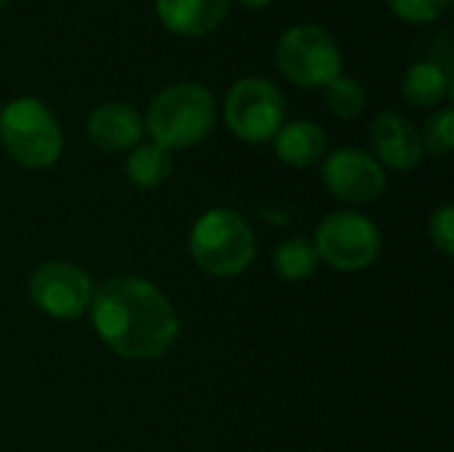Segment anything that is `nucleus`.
<instances>
[{
    "instance_id": "0eeeda50",
    "label": "nucleus",
    "mask_w": 454,
    "mask_h": 452,
    "mask_svg": "<svg viewBox=\"0 0 454 452\" xmlns=\"http://www.w3.org/2000/svg\"><path fill=\"white\" fill-rule=\"evenodd\" d=\"M314 248L319 261H327L338 272H362L380 256L383 237L375 221L356 210H335L325 216L314 232Z\"/></svg>"
},
{
    "instance_id": "dca6fc26",
    "label": "nucleus",
    "mask_w": 454,
    "mask_h": 452,
    "mask_svg": "<svg viewBox=\"0 0 454 452\" xmlns=\"http://www.w3.org/2000/svg\"><path fill=\"white\" fill-rule=\"evenodd\" d=\"M317 266H319V253H317L314 242H309L303 237L282 242L274 253V272L287 282H303V280L314 277Z\"/></svg>"
},
{
    "instance_id": "f03ea898",
    "label": "nucleus",
    "mask_w": 454,
    "mask_h": 452,
    "mask_svg": "<svg viewBox=\"0 0 454 452\" xmlns=\"http://www.w3.org/2000/svg\"><path fill=\"white\" fill-rule=\"evenodd\" d=\"M218 117V107L213 93L192 80L165 85L146 109L144 131L154 144L178 152L192 149L207 139Z\"/></svg>"
},
{
    "instance_id": "9b49d317",
    "label": "nucleus",
    "mask_w": 454,
    "mask_h": 452,
    "mask_svg": "<svg viewBox=\"0 0 454 452\" xmlns=\"http://www.w3.org/2000/svg\"><path fill=\"white\" fill-rule=\"evenodd\" d=\"M88 141L101 152H130L144 139V117L122 101L98 104L85 120Z\"/></svg>"
},
{
    "instance_id": "a211bd4d",
    "label": "nucleus",
    "mask_w": 454,
    "mask_h": 452,
    "mask_svg": "<svg viewBox=\"0 0 454 452\" xmlns=\"http://www.w3.org/2000/svg\"><path fill=\"white\" fill-rule=\"evenodd\" d=\"M420 141H423V152L434 155V157H444L450 155L454 147V109L452 107H442V109H434V115L426 120L423 125V133H420Z\"/></svg>"
},
{
    "instance_id": "9d476101",
    "label": "nucleus",
    "mask_w": 454,
    "mask_h": 452,
    "mask_svg": "<svg viewBox=\"0 0 454 452\" xmlns=\"http://www.w3.org/2000/svg\"><path fill=\"white\" fill-rule=\"evenodd\" d=\"M370 141L375 149V160L383 168L410 173L423 160V141L420 131L412 125L410 117L394 109H383L370 123Z\"/></svg>"
},
{
    "instance_id": "f257e3e1",
    "label": "nucleus",
    "mask_w": 454,
    "mask_h": 452,
    "mask_svg": "<svg viewBox=\"0 0 454 452\" xmlns=\"http://www.w3.org/2000/svg\"><path fill=\"white\" fill-rule=\"evenodd\" d=\"M93 330L125 360H160L178 338V317L168 296L144 277H114L90 301Z\"/></svg>"
},
{
    "instance_id": "ddd939ff",
    "label": "nucleus",
    "mask_w": 454,
    "mask_h": 452,
    "mask_svg": "<svg viewBox=\"0 0 454 452\" xmlns=\"http://www.w3.org/2000/svg\"><path fill=\"white\" fill-rule=\"evenodd\" d=\"M274 141V155L293 168H311L325 160L327 152V133L314 120H293L285 123Z\"/></svg>"
},
{
    "instance_id": "20e7f679",
    "label": "nucleus",
    "mask_w": 454,
    "mask_h": 452,
    "mask_svg": "<svg viewBox=\"0 0 454 452\" xmlns=\"http://www.w3.org/2000/svg\"><path fill=\"white\" fill-rule=\"evenodd\" d=\"M0 144L21 168L45 170L61 157L64 136L56 115L40 99L19 96L3 107Z\"/></svg>"
},
{
    "instance_id": "2eb2a0df",
    "label": "nucleus",
    "mask_w": 454,
    "mask_h": 452,
    "mask_svg": "<svg viewBox=\"0 0 454 452\" xmlns=\"http://www.w3.org/2000/svg\"><path fill=\"white\" fill-rule=\"evenodd\" d=\"M170 173H173V152L154 141L133 147L125 160V176L138 189H157L170 178Z\"/></svg>"
},
{
    "instance_id": "6e6552de",
    "label": "nucleus",
    "mask_w": 454,
    "mask_h": 452,
    "mask_svg": "<svg viewBox=\"0 0 454 452\" xmlns=\"http://www.w3.org/2000/svg\"><path fill=\"white\" fill-rule=\"evenodd\" d=\"M29 301L53 320H77L90 309L93 280L69 261H45L29 274Z\"/></svg>"
},
{
    "instance_id": "7ed1b4c3",
    "label": "nucleus",
    "mask_w": 454,
    "mask_h": 452,
    "mask_svg": "<svg viewBox=\"0 0 454 452\" xmlns=\"http://www.w3.org/2000/svg\"><path fill=\"white\" fill-rule=\"evenodd\" d=\"M189 253L202 272L221 280L237 277L255 258V234L237 210L213 208L194 221Z\"/></svg>"
},
{
    "instance_id": "39448f33",
    "label": "nucleus",
    "mask_w": 454,
    "mask_h": 452,
    "mask_svg": "<svg viewBox=\"0 0 454 452\" xmlns=\"http://www.w3.org/2000/svg\"><path fill=\"white\" fill-rule=\"evenodd\" d=\"M274 64L298 88H325L343 75V53L335 35L322 24H295L285 29L274 48Z\"/></svg>"
},
{
    "instance_id": "f3484780",
    "label": "nucleus",
    "mask_w": 454,
    "mask_h": 452,
    "mask_svg": "<svg viewBox=\"0 0 454 452\" xmlns=\"http://www.w3.org/2000/svg\"><path fill=\"white\" fill-rule=\"evenodd\" d=\"M325 93V107L330 109V115H335L338 120H354L364 112L367 107V91L364 85L351 77V75H338L333 83H327L322 88Z\"/></svg>"
},
{
    "instance_id": "4468645a",
    "label": "nucleus",
    "mask_w": 454,
    "mask_h": 452,
    "mask_svg": "<svg viewBox=\"0 0 454 452\" xmlns=\"http://www.w3.org/2000/svg\"><path fill=\"white\" fill-rule=\"evenodd\" d=\"M452 93V69L436 59L415 61L402 80V96L420 109H436Z\"/></svg>"
},
{
    "instance_id": "412c9836",
    "label": "nucleus",
    "mask_w": 454,
    "mask_h": 452,
    "mask_svg": "<svg viewBox=\"0 0 454 452\" xmlns=\"http://www.w3.org/2000/svg\"><path fill=\"white\" fill-rule=\"evenodd\" d=\"M234 3H239V5L247 8V11H261V8H269L274 0H234Z\"/></svg>"
},
{
    "instance_id": "aec40b11",
    "label": "nucleus",
    "mask_w": 454,
    "mask_h": 452,
    "mask_svg": "<svg viewBox=\"0 0 454 452\" xmlns=\"http://www.w3.org/2000/svg\"><path fill=\"white\" fill-rule=\"evenodd\" d=\"M428 237H431L434 248H436L442 256H452L454 253V208L450 205V202L434 210L431 224H428Z\"/></svg>"
},
{
    "instance_id": "423d86ee",
    "label": "nucleus",
    "mask_w": 454,
    "mask_h": 452,
    "mask_svg": "<svg viewBox=\"0 0 454 452\" xmlns=\"http://www.w3.org/2000/svg\"><path fill=\"white\" fill-rule=\"evenodd\" d=\"M287 101L277 83L250 75L237 80L223 101L229 131L245 144H266L285 125Z\"/></svg>"
},
{
    "instance_id": "1a4fd4ad",
    "label": "nucleus",
    "mask_w": 454,
    "mask_h": 452,
    "mask_svg": "<svg viewBox=\"0 0 454 452\" xmlns=\"http://www.w3.org/2000/svg\"><path fill=\"white\" fill-rule=\"evenodd\" d=\"M327 192L346 205L375 202L386 192V168L359 147H343L322 163Z\"/></svg>"
},
{
    "instance_id": "5701e85b",
    "label": "nucleus",
    "mask_w": 454,
    "mask_h": 452,
    "mask_svg": "<svg viewBox=\"0 0 454 452\" xmlns=\"http://www.w3.org/2000/svg\"><path fill=\"white\" fill-rule=\"evenodd\" d=\"M5 3H8V0H0V5H5Z\"/></svg>"
},
{
    "instance_id": "4be33fe9",
    "label": "nucleus",
    "mask_w": 454,
    "mask_h": 452,
    "mask_svg": "<svg viewBox=\"0 0 454 452\" xmlns=\"http://www.w3.org/2000/svg\"><path fill=\"white\" fill-rule=\"evenodd\" d=\"M3 107H5V104H3V101H0V115H3Z\"/></svg>"
},
{
    "instance_id": "f8f14e48",
    "label": "nucleus",
    "mask_w": 454,
    "mask_h": 452,
    "mask_svg": "<svg viewBox=\"0 0 454 452\" xmlns=\"http://www.w3.org/2000/svg\"><path fill=\"white\" fill-rule=\"evenodd\" d=\"M231 0H154L157 19L178 37H202L223 24Z\"/></svg>"
},
{
    "instance_id": "6ab92c4d",
    "label": "nucleus",
    "mask_w": 454,
    "mask_h": 452,
    "mask_svg": "<svg viewBox=\"0 0 454 452\" xmlns=\"http://www.w3.org/2000/svg\"><path fill=\"white\" fill-rule=\"evenodd\" d=\"M386 3L391 13L407 24H431L450 8V0H386Z\"/></svg>"
}]
</instances>
